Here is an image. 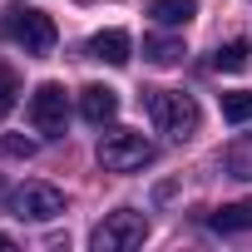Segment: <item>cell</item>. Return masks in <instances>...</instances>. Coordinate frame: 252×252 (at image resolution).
Returning a JSON list of instances; mask_svg holds the SVG:
<instances>
[{
	"instance_id": "1",
	"label": "cell",
	"mask_w": 252,
	"mask_h": 252,
	"mask_svg": "<svg viewBox=\"0 0 252 252\" xmlns=\"http://www.w3.org/2000/svg\"><path fill=\"white\" fill-rule=\"evenodd\" d=\"M144 109L154 119V129L168 134V139H193L198 124H203V109L193 94H178V89H149L144 94Z\"/></svg>"
},
{
	"instance_id": "2",
	"label": "cell",
	"mask_w": 252,
	"mask_h": 252,
	"mask_svg": "<svg viewBox=\"0 0 252 252\" xmlns=\"http://www.w3.org/2000/svg\"><path fill=\"white\" fill-rule=\"evenodd\" d=\"M5 40H15L25 55H50L55 50V40H60V30H55V20L45 15V10H35V5H10L5 10Z\"/></svg>"
},
{
	"instance_id": "3",
	"label": "cell",
	"mask_w": 252,
	"mask_h": 252,
	"mask_svg": "<svg viewBox=\"0 0 252 252\" xmlns=\"http://www.w3.org/2000/svg\"><path fill=\"white\" fill-rule=\"evenodd\" d=\"M99 163L109 173H134V168L154 163V144L144 134H134V129H109L99 139Z\"/></svg>"
},
{
	"instance_id": "4",
	"label": "cell",
	"mask_w": 252,
	"mask_h": 252,
	"mask_svg": "<svg viewBox=\"0 0 252 252\" xmlns=\"http://www.w3.org/2000/svg\"><path fill=\"white\" fill-rule=\"evenodd\" d=\"M144 237H149V218L134 213V208H119V213H109V218L89 232V247H94V252H129V247H139Z\"/></svg>"
},
{
	"instance_id": "5",
	"label": "cell",
	"mask_w": 252,
	"mask_h": 252,
	"mask_svg": "<svg viewBox=\"0 0 252 252\" xmlns=\"http://www.w3.org/2000/svg\"><path fill=\"white\" fill-rule=\"evenodd\" d=\"M10 213L15 218H30V222H50L64 213V193L55 183H20L10 193Z\"/></svg>"
},
{
	"instance_id": "6",
	"label": "cell",
	"mask_w": 252,
	"mask_h": 252,
	"mask_svg": "<svg viewBox=\"0 0 252 252\" xmlns=\"http://www.w3.org/2000/svg\"><path fill=\"white\" fill-rule=\"evenodd\" d=\"M64 119H69V104H64V89H60V84H40V89L30 94V124H35L40 134L60 139V134H64Z\"/></svg>"
},
{
	"instance_id": "7",
	"label": "cell",
	"mask_w": 252,
	"mask_h": 252,
	"mask_svg": "<svg viewBox=\"0 0 252 252\" xmlns=\"http://www.w3.org/2000/svg\"><path fill=\"white\" fill-rule=\"evenodd\" d=\"M79 114L89 119V124H114V114H119V89H109V84H84L79 89Z\"/></svg>"
},
{
	"instance_id": "8",
	"label": "cell",
	"mask_w": 252,
	"mask_h": 252,
	"mask_svg": "<svg viewBox=\"0 0 252 252\" xmlns=\"http://www.w3.org/2000/svg\"><path fill=\"white\" fill-rule=\"evenodd\" d=\"M84 55H89V60H99V64H129L134 40H129V30H99V35L84 45Z\"/></svg>"
},
{
	"instance_id": "9",
	"label": "cell",
	"mask_w": 252,
	"mask_h": 252,
	"mask_svg": "<svg viewBox=\"0 0 252 252\" xmlns=\"http://www.w3.org/2000/svg\"><path fill=\"white\" fill-rule=\"evenodd\" d=\"M218 232H252V198H242V203H227V208H218L213 218H208Z\"/></svg>"
},
{
	"instance_id": "10",
	"label": "cell",
	"mask_w": 252,
	"mask_h": 252,
	"mask_svg": "<svg viewBox=\"0 0 252 252\" xmlns=\"http://www.w3.org/2000/svg\"><path fill=\"white\" fill-rule=\"evenodd\" d=\"M247 64H252L247 40H227V45H218V50H213V69H222V74H242Z\"/></svg>"
},
{
	"instance_id": "11",
	"label": "cell",
	"mask_w": 252,
	"mask_h": 252,
	"mask_svg": "<svg viewBox=\"0 0 252 252\" xmlns=\"http://www.w3.org/2000/svg\"><path fill=\"white\" fill-rule=\"evenodd\" d=\"M149 15L158 25H188L198 15V0H149Z\"/></svg>"
},
{
	"instance_id": "12",
	"label": "cell",
	"mask_w": 252,
	"mask_h": 252,
	"mask_svg": "<svg viewBox=\"0 0 252 252\" xmlns=\"http://www.w3.org/2000/svg\"><path fill=\"white\" fill-rule=\"evenodd\" d=\"M144 60H149V64H178V60H183V40H173V35H149V40H144Z\"/></svg>"
},
{
	"instance_id": "13",
	"label": "cell",
	"mask_w": 252,
	"mask_h": 252,
	"mask_svg": "<svg viewBox=\"0 0 252 252\" xmlns=\"http://www.w3.org/2000/svg\"><path fill=\"white\" fill-rule=\"evenodd\" d=\"M227 173L232 178H252V134H242V139L227 144Z\"/></svg>"
},
{
	"instance_id": "14",
	"label": "cell",
	"mask_w": 252,
	"mask_h": 252,
	"mask_svg": "<svg viewBox=\"0 0 252 252\" xmlns=\"http://www.w3.org/2000/svg\"><path fill=\"white\" fill-rule=\"evenodd\" d=\"M222 119H227V124H252V94H247V89L222 94Z\"/></svg>"
},
{
	"instance_id": "15",
	"label": "cell",
	"mask_w": 252,
	"mask_h": 252,
	"mask_svg": "<svg viewBox=\"0 0 252 252\" xmlns=\"http://www.w3.org/2000/svg\"><path fill=\"white\" fill-rule=\"evenodd\" d=\"M15 99H20V74H15L5 60H0V119H10Z\"/></svg>"
},
{
	"instance_id": "16",
	"label": "cell",
	"mask_w": 252,
	"mask_h": 252,
	"mask_svg": "<svg viewBox=\"0 0 252 252\" xmlns=\"http://www.w3.org/2000/svg\"><path fill=\"white\" fill-rule=\"evenodd\" d=\"M0 149H5L10 158H30V154H35V144H30V139H20V134H5V139H0Z\"/></svg>"
},
{
	"instance_id": "17",
	"label": "cell",
	"mask_w": 252,
	"mask_h": 252,
	"mask_svg": "<svg viewBox=\"0 0 252 252\" xmlns=\"http://www.w3.org/2000/svg\"><path fill=\"white\" fill-rule=\"evenodd\" d=\"M10 247H15V242H10V232H0V252H10Z\"/></svg>"
},
{
	"instance_id": "18",
	"label": "cell",
	"mask_w": 252,
	"mask_h": 252,
	"mask_svg": "<svg viewBox=\"0 0 252 252\" xmlns=\"http://www.w3.org/2000/svg\"><path fill=\"white\" fill-rule=\"evenodd\" d=\"M0 198H5V183H0Z\"/></svg>"
}]
</instances>
